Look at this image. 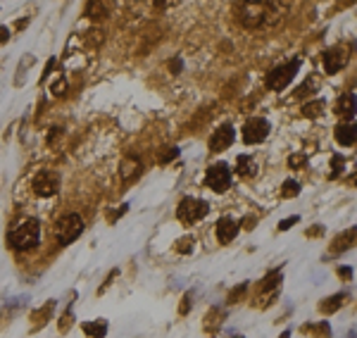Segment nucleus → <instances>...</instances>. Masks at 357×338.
Wrapping results in <instances>:
<instances>
[{"label":"nucleus","mask_w":357,"mask_h":338,"mask_svg":"<svg viewBox=\"0 0 357 338\" xmlns=\"http://www.w3.org/2000/svg\"><path fill=\"white\" fill-rule=\"evenodd\" d=\"M276 10H279V2H238L236 19L243 29L257 31L276 19Z\"/></svg>","instance_id":"1"},{"label":"nucleus","mask_w":357,"mask_h":338,"mask_svg":"<svg viewBox=\"0 0 357 338\" xmlns=\"http://www.w3.org/2000/svg\"><path fill=\"white\" fill-rule=\"evenodd\" d=\"M41 240V224L36 219H24L10 231V243L17 250H31Z\"/></svg>","instance_id":"2"},{"label":"nucleus","mask_w":357,"mask_h":338,"mask_svg":"<svg viewBox=\"0 0 357 338\" xmlns=\"http://www.w3.org/2000/svg\"><path fill=\"white\" fill-rule=\"evenodd\" d=\"M81 231H84V219L79 217V215H74V212L62 215V217L57 219V224H55V236H57V243H60V245L74 243V240L81 236Z\"/></svg>","instance_id":"3"},{"label":"nucleus","mask_w":357,"mask_h":338,"mask_svg":"<svg viewBox=\"0 0 357 338\" xmlns=\"http://www.w3.org/2000/svg\"><path fill=\"white\" fill-rule=\"evenodd\" d=\"M298 69H300V60H293V62L274 67L269 74H267V88H271V91H283V88L293 81V77L298 74Z\"/></svg>","instance_id":"4"},{"label":"nucleus","mask_w":357,"mask_h":338,"mask_svg":"<svg viewBox=\"0 0 357 338\" xmlns=\"http://www.w3.org/2000/svg\"><path fill=\"white\" fill-rule=\"evenodd\" d=\"M207 208L205 200H195V198H184L181 200V205L176 208V217L179 222H184V224H195V222H200L203 217H207Z\"/></svg>","instance_id":"5"},{"label":"nucleus","mask_w":357,"mask_h":338,"mask_svg":"<svg viewBox=\"0 0 357 338\" xmlns=\"http://www.w3.org/2000/svg\"><path fill=\"white\" fill-rule=\"evenodd\" d=\"M205 186L212 188L215 193H227L229 186H231V169L227 162H217L207 169L205 174Z\"/></svg>","instance_id":"6"},{"label":"nucleus","mask_w":357,"mask_h":338,"mask_svg":"<svg viewBox=\"0 0 357 338\" xmlns=\"http://www.w3.org/2000/svg\"><path fill=\"white\" fill-rule=\"evenodd\" d=\"M33 193L41 198H50L57 193V188H60V176L55 174V172H38L36 179H33Z\"/></svg>","instance_id":"7"},{"label":"nucleus","mask_w":357,"mask_h":338,"mask_svg":"<svg viewBox=\"0 0 357 338\" xmlns=\"http://www.w3.org/2000/svg\"><path fill=\"white\" fill-rule=\"evenodd\" d=\"M269 136V121L262 119V117H252V119L245 121L243 126V141L252 145V143H262Z\"/></svg>","instance_id":"8"},{"label":"nucleus","mask_w":357,"mask_h":338,"mask_svg":"<svg viewBox=\"0 0 357 338\" xmlns=\"http://www.w3.org/2000/svg\"><path fill=\"white\" fill-rule=\"evenodd\" d=\"M234 138H236L234 126H231V124H222V126L215 129V133L210 136V150H212V153H222V150L231 148Z\"/></svg>","instance_id":"9"},{"label":"nucleus","mask_w":357,"mask_h":338,"mask_svg":"<svg viewBox=\"0 0 357 338\" xmlns=\"http://www.w3.org/2000/svg\"><path fill=\"white\" fill-rule=\"evenodd\" d=\"M348 65V53L343 48H329L324 53V69L329 74H336L341 72L343 67Z\"/></svg>","instance_id":"10"},{"label":"nucleus","mask_w":357,"mask_h":338,"mask_svg":"<svg viewBox=\"0 0 357 338\" xmlns=\"http://www.w3.org/2000/svg\"><path fill=\"white\" fill-rule=\"evenodd\" d=\"M238 231H240V226L231 217H222L217 222V238H219V243H231L238 236Z\"/></svg>","instance_id":"11"},{"label":"nucleus","mask_w":357,"mask_h":338,"mask_svg":"<svg viewBox=\"0 0 357 338\" xmlns=\"http://www.w3.org/2000/svg\"><path fill=\"white\" fill-rule=\"evenodd\" d=\"M334 112L338 117H348V119H353V114H355V93H346V96H341L338 103H336Z\"/></svg>","instance_id":"12"},{"label":"nucleus","mask_w":357,"mask_h":338,"mask_svg":"<svg viewBox=\"0 0 357 338\" xmlns=\"http://www.w3.org/2000/svg\"><path fill=\"white\" fill-rule=\"evenodd\" d=\"M236 172H238L240 176L250 179V176L257 174V164H255V160H252L250 155H238V160H236Z\"/></svg>","instance_id":"13"},{"label":"nucleus","mask_w":357,"mask_h":338,"mask_svg":"<svg viewBox=\"0 0 357 338\" xmlns=\"http://www.w3.org/2000/svg\"><path fill=\"white\" fill-rule=\"evenodd\" d=\"M119 174H121L124 181H131L133 176L141 174V160H136V157H126V160L121 162V167H119Z\"/></svg>","instance_id":"14"},{"label":"nucleus","mask_w":357,"mask_h":338,"mask_svg":"<svg viewBox=\"0 0 357 338\" xmlns=\"http://www.w3.org/2000/svg\"><path fill=\"white\" fill-rule=\"evenodd\" d=\"M334 133L341 145H355V126L353 124H338Z\"/></svg>","instance_id":"15"},{"label":"nucleus","mask_w":357,"mask_h":338,"mask_svg":"<svg viewBox=\"0 0 357 338\" xmlns=\"http://www.w3.org/2000/svg\"><path fill=\"white\" fill-rule=\"evenodd\" d=\"M81 329H84V334L88 338H103L108 334V322H100V319L98 322H84Z\"/></svg>","instance_id":"16"},{"label":"nucleus","mask_w":357,"mask_h":338,"mask_svg":"<svg viewBox=\"0 0 357 338\" xmlns=\"http://www.w3.org/2000/svg\"><path fill=\"white\" fill-rule=\"evenodd\" d=\"M353 245H355V229L341 233V236L334 240L331 250H334V252H343V250H348V248H353Z\"/></svg>","instance_id":"17"},{"label":"nucleus","mask_w":357,"mask_h":338,"mask_svg":"<svg viewBox=\"0 0 357 338\" xmlns=\"http://www.w3.org/2000/svg\"><path fill=\"white\" fill-rule=\"evenodd\" d=\"M346 293H338V295H331V298H326L324 303L319 305V312L322 315H331V312H336L338 307H343V303H346Z\"/></svg>","instance_id":"18"},{"label":"nucleus","mask_w":357,"mask_h":338,"mask_svg":"<svg viewBox=\"0 0 357 338\" xmlns=\"http://www.w3.org/2000/svg\"><path fill=\"white\" fill-rule=\"evenodd\" d=\"M86 14L91 17V19H105L110 14V5L108 2H98V0H93V2H88L86 5Z\"/></svg>","instance_id":"19"},{"label":"nucleus","mask_w":357,"mask_h":338,"mask_svg":"<svg viewBox=\"0 0 357 338\" xmlns=\"http://www.w3.org/2000/svg\"><path fill=\"white\" fill-rule=\"evenodd\" d=\"M324 108H326L324 100H314V103H307L303 108V114L305 117H322V114H324Z\"/></svg>","instance_id":"20"},{"label":"nucleus","mask_w":357,"mask_h":338,"mask_svg":"<svg viewBox=\"0 0 357 338\" xmlns=\"http://www.w3.org/2000/svg\"><path fill=\"white\" fill-rule=\"evenodd\" d=\"M298 193H300V184H298V181H293V179L283 181V188H281V196L283 198H295Z\"/></svg>","instance_id":"21"},{"label":"nucleus","mask_w":357,"mask_h":338,"mask_svg":"<svg viewBox=\"0 0 357 338\" xmlns=\"http://www.w3.org/2000/svg\"><path fill=\"white\" fill-rule=\"evenodd\" d=\"M174 157H179V148H172V145H167V150H162V153L157 155V160H160L162 164L172 162Z\"/></svg>","instance_id":"22"},{"label":"nucleus","mask_w":357,"mask_h":338,"mask_svg":"<svg viewBox=\"0 0 357 338\" xmlns=\"http://www.w3.org/2000/svg\"><path fill=\"white\" fill-rule=\"evenodd\" d=\"M191 250H193V238L184 236V238L176 240V252H184V255H188Z\"/></svg>","instance_id":"23"},{"label":"nucleus","mask_w":357,"mask_h":338,"mask_svg":"<svg viewBox=\"0 0 357 338\" xmlns=\"http://www.w3.org/2000/svg\"><path fill=\"white\" fill-rule=\"evenodd\" d=\"M343 164H346V160H343L341 155H334V162H331V167H334V169H331L329 179H336V176L341 174V172H343Z\"/></svg>","instance_id":"24"},{"label":"nucleus","mask_w":357,"mask_h":338,"mask_svg":"<svg viewBox=\"0 0 357 338\" xmlns=\"http://www.w3.org/2000/svg\"><path fill=\"white\" fill-rule=\"evenodd\" d=\"M245 291H248V284H240L236 291H231V293H229V303H238V298H243Z\"/></svg>","instance_id":"25"},{"label":"nucleus","mask_w":357,"mask_h":338,"mask_svg":"<svg viewBox=\"0 0 357 338\" xmlns=\"http://www.w3.org/2000/svg\"><path fill=\"white\" fill-rule=\"evenodd\" d=\"M305 160H307L305 155H293V157H288V164H291L293 169H300V167L305 164Z\"/></svg>","instance_id":"26"},{"label":"nucleus","mask_w":357,"mask_h":338,"mask_svg":"<svg viewBox=\"0 0 357 338\" xmlns=\"http://www.w3.org/2000/svg\"><path fill=\"white\" fill-rule=\"evenodd\" d=\"M298 219H300V217H288V219H283L281 224H279V229H281V231L291 229V226H293V224H295V222H298Z\"/></svg>","instance_id":"27"},{"label":"nucleus","mask_w":357,"mask_h":338,"mask_svg":"<svg viewBox=\"0 0 357 338\" xmlns=\"http://www.w3.org/2000/svg\"><path fill=\"white\" fill-rule=\"evenodd\" d=\"M5 41H10V29H7V26H0V43H5Z\"/></svg>","instance_id":"28"},{"label":"nucleus","mask_w":357,"mask_h":338,"mask_svg":"<svg viewBox=\"0 0 357 338\" xmlns=\"http://www.w3.org/2000/svg\"><path fill=\"white\" fill-rule=\"evenodd\" d=\"M181 60H172V62H169V69H172L174 74H179V72H181Z\"/></svg>","instance_id":"29"},{"label":"nucleus","mask_w":357,"mask_h":338,"mask_svg":"<svg viewBox=\"0 0 357 338\" xmlns=\"http://www.w3.org/2000/svg\"><path fill=\"white\" fill-rule=\"evenodd\" d=\"M53 93L55 96H62V93H65V81H57L53 86Z\"/></svg>","instance_id":"30"},{"label":"nucleus","mask_w":357,"mask_h":338,"mask_svg":"<svg viewBox=\"0 0 357 338\" xmlns=\"http://www.w3.org/2000/svg\"><path fill=\"white\" fill-rule=\"evenodd\" d=\"M188 307H191V293L184 298V303H181V315H186L188 312Z\"/></svg>","instance_id":"31"},{"label":"nucleus","mask_w":357,"mask_h":338,"mask_svg":"<svg viewBox=\"0 0 357 338\" xmlns=\"http://www.w3.org/2000/svg\"><path fill=\"white\" fill-rule=\"evenodd\" d=\"M338 274H341V276H343V279H350V276H353V272H350V269H348V267H341V269H338Z\"/></svg>","instance_id":"32"},{"label":"nucleus","mask_w":357,"mask_h":338,"mask_svg":"<svg viewBox=\"0 0 357 338\" xmlns=\"http://www.w3.org/2000/svg\"><path fill=\"white\" fill-rule=\"evenodd\" d=\"M252 226H255V217H252V219L248 217V219H245V229H252Z\"/></svg>","instance_id":"33"},{"label":"nucleus","mask_w":357,"mask_h":338,"mask_svg":"<svg viewBox=\"0 0 357 338\" xmlns=\"http://www.w3.org/2000/svg\"><path fill=\"white\" fill-rule=\"evenodd\" d=\"M238 338H240V336H238Z\"/></svg>","instance_id":"34"}]
</instances>
